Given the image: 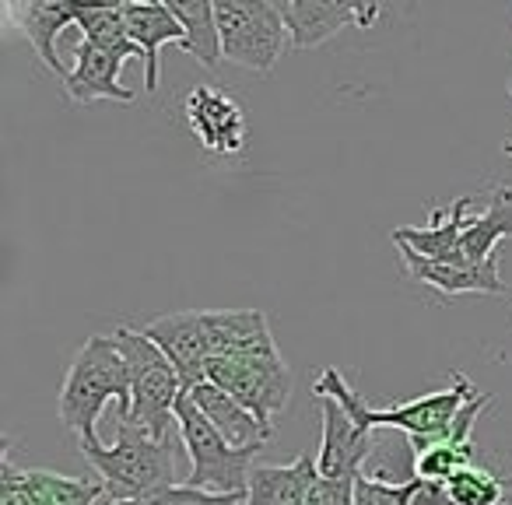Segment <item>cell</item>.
I'll return each mask as SVG.
<instances>
[{"label":"cell","instance_id":"16","mask_svg":"<svg viewBox=\"0 0 512 505\" xmlns=\"http://www.w3.org/2000/svg\"><path fill=\"white\" fill-rule=\"evenodd\" d=\"M491 404V393H474V397L463 404V411L456 414V425L449 432V439L428 446L425 453L414 456V474L425 477V481H439L446 484L453 474H460L463 467L477 463V449L470 442V432H474V421L481 418V411Z\"/></svg>","mask_w":512,"mask_h":505},{"label":"cell","instance_id":"29","mask_svg":"<svg viewBox=\"0 0 512 505\" xmlns=\"http://www.w3.org/2000/svg\"><path fill=\"white\" fill-rule=\"evenodd\" d=\"M411 505H453V498H449L446 484L425 481V477H418V491H414Z\"/></svg>","mask_w":512,"mask_h":505},{"label":"cell","instance_id":"24","mask_svg":"<svg viewBox=\"0 0 512 505\" xmlns=\"http://www.w3.org/2000/svg\"><path fill=\"white\" fill-rule=\"evenodd\" d=\"M25 488H29L36 505H99L102 502V481L99 477H60L50 470H22Z\"/></svg>","mask_w":512,"mask_h":505},{"label":"cell","instance_id":"8","mask_svg":"<svg viewBox=\"0 0 512 505\" xmlns=\"http://www.w3.org/2000/svg\"><path fill=\"white\" fill-rule=\"evenodd\" d=\"M144 334L162 348V355L172 362V369L183 379V390H193L197 383H207V365H211V337H207V320L200 309H183V313L158 316L144 327Z\"/></svg>","mask_w":512,"mask_h":505},{"label":"cell","instance_id":"30","mask_svg":"<svg viewBox=\"0 0 512 505\" xmlns=\"http://www.w3.org/2000/svg\"><path fill=\"white\" fill-rule=\"evenodd\" d=\"M502 151H505V155H512V137H509V141L502 144Z\"/></svg>","mask_w":512,"mask_h":505},{"label":"cell","instance_id":"14","mask_svg":"<svg viewBox=\"0 0 512 505\" xmlns=\"http://www.w3.org/2000/svg\"><path fill=\"white\" fill-rule=\"evenodd\" d=\"M127 60L130 57H123V53L99 50V46H92V43L81 39V43L74 46V67L64 78V92L71 95L74 102H81V106L99 102V99L134 102L137 95L120 85V71H123Z\"/></svg>","mask_w":512,"mask_h":505},{"label":"cell","instance_id":"5","mask_svg":"<svg viewBox=\"0 0 512 505\" xmlns=\"http://www.w3.org/2000/svg\"><path fill=\"white\" fill-rule=\"evenodd\" d=\"M176 425H179V439L186 446V456L193 463L186 484L200 491H211V495H246L249 474H253V456L260 449L228 446L186 390L176 404Z\"/></svg>","mask_w":512,"mask_h":505},{"label":"cell","instance_id":"13","mask_svg":"<svg viewBox=\"0 0 512 505\" xmlns=\"http://www.w3.org/2000/svg\"><path fill=\"white\" fill-rule=\"evenodd\" d=\"M470 204H474V197H456L449 211L435 207L428 225L393 228V242L414 249L418 257L435 260V264L467 267L463 264V228H467V218H470Z\"/></svg>","mask_w":512,"mask_h":505},{"label":"cell","instance_id":"28","mask_svg":"<svg viewBox=\"0 0 512 505\" xmlns=\"http://www.w3.org/2000/svg\"><path fill=\"white\" fill-rule=\"evenodd\" d=\"M0 505H36L25 488L22 470L15 467L8 453H4V463H0Z\"/></svg>","mask_w":512,"mask_h":505},{"label":"cell","instance_id":"17","mask_svg":"<svg viewBox=\"0 0 512 505\" xmlns=\"http://www.w3.org/2000/svg\"><path fill=\"white\" fill-rule=\"evenodd\" d=\"M123 15H127L130 39H134V46L144 53V92H158V50H162L165 43L183 46V39H186L183 25L172 15L169 4H155V0L123 4Z\"/></svg>","mask_w":512,"mask_h":505},{"label":"cell","instance_id":"25","mask_svg":"<svg viewBox=\"0 0 512 505\" xmlns=\"http://www.w3.org/2000/svg\"><path fill=\"white\" fill-rule=\"evenodd\" d=\"M446 491L453 498V505H502L505 488L488 467L481 463H470L460 474H453L446 481Z\"/></svg>","mask_w":512,"mask_h":505},{"label":"cell","instance_id":"15","mask_svg":"<svg viewBox=\"0 0 512 505\" xmlns=\"http://www.w3.org/2000/svg\"><path fill=\"white\" fill-rule=\"evenodd\" d=\"M397 249H400V257H404L407 274L442 295H509V285H505L502 274H498V253L488 264L453 267V264H435V260L418 257V253L407 246H397Z\"/></svg>","mask_w":512,"mask_h":505},{"label":"cell","instance_id":"3","mask_svg":"<svg viewBox=\"0 0 512 505\" xmlns=\"http://www.w3.org/2000/svg\"><path fill=\"white\" fill-rule=\"evenodd\" d=\"M116 400L120 418H130V369L120 355L113 337H88L67 369L64 390H60V421L78 435V442L99 439L95 421L102 407Z\"/></svg>","mask_w":512,"mask_h":505},{"label":"cell","instance_id":"20","mask_svg":"<svg viewBox=\"0 0 512 505\" xmlns=\"http://www.w3.org/2000/svg\"><path fill=\"white\" fill-rule=\"evenodd\" d=\"M15 18L22 22L25 36H29L32 50L39 53V60L46 64V71H53L57 78H67V67L57 57V39L64 29L78 25V4L74 0H29L22 8H15Z\"/></svg>","mask_w":512,"mask_h":505},{"label":"cell","instance_id":"32","mask_svg":"<svg viewBox=\"0 0 512 505\" xmlns=\"http://www.w3.org/2000/svg\"><path fill=\"white\" fill-rule=\"evenodd\" d=\"M509 498H512V495H509Z\"/></svg>","mask_w":512,"mask_h":505},{"label":"cell","instance_id":"6","mask_svg":"<svg viewBox=\"0 0 512 505\" xmlns=\"http://www.w3.org/2000/svg\"><path fill=\"white\" fill-rule=\"evenodd\" d=\"M214 15L225 60L235 67L267 74L292 46L285 15L271 0H221L214 4Z\"/></svg>","mask_w":512,"mask_h":505},{"label":"cell","instance_id":"11","mask_svg":"<svg viewBox=\"0 0 512 505\" xmlns=\"http://www.w3.org/2000/svg\"><path fill=\"white\" fill-rule=\"evenodd\" d=\"M186 120L197 141L211 155L232 158L246 148V116L228 92L211 85H197L186 95Z\"/></svg>","mask_w":512,"mask_h":505},{"label":"cell","instance_id":"23","mask_svg":"<svg viewBox=\"0 0 512 505\" xmlns=\"http://www.w3.org/2000/svg\"><path fill=\"white\" fill-rule=\"evenodd\" d=\"M78 29L85 36V43L99 46V50L123 53L130 60H144V53L137 50L127 32L123 4H78Z\"/></svg>","mask_w":512,"mask_h":505},{"label":"cell","instance_id":"18","mask_svg":"<svg viewBox=\"0 0 512 505\" xmlns=\"http://www.w3.org/2000/svg\"><path fill=\"white\" fill-rule=\"evenodd\" d=\"M214 358L228 355H278L264 309H221L204 313Z\"/></svg>","mask_w":512,"mask_h":505},{"label":"cell","instance_id":"1","mask_svg":"<svg viewBox=\"0 0 512 505\" xmlns=\"http://www.w3.org/2000/svg\"><path fill=\"white\" fill-rule=\"evenodd\" d=\"M474 386L463 372H453L449 376L446 390H435L425 393V397L411 400V404H400V407H386V411H376V407L365 404L362 393H355L348 386V379L341 376L337 369H323L320 379L313 386V397H330L358 421V428L365 432H376V428H400L407 432V442H411V453H425L428 446L435 442L449 439L456 425V414L463 411L470 397H474Z\"/></svg>","mask_w":512,"mask_h":505},{"label":"cell","instance_id":"2","mask_svg":"<svg viewBox=\"0 0 512 505\" xmlns=\"http://www.w3.org/2000/svg\"><path fill=\"white\" fill-rule=\"evenodd\" d=\"M81 453L102 481V491H106L102 502L109 505H134L176 484V453H172L169 439H151L130 421H120L113 446L92 439L81 442Z\"/></svg>","mask_w":512,"mask_h":505},{"label":"cell","instance_id":"4","mask_svg":"<svg viewBox=\"0 0 512 505\" xmlns=\"http://www.w3.org/2000/svg\"><path fill=\"white\" fill-rule=\"evenodd\" d=\"M113 341L130 369V418L120 421H130L151 439L165 442L169 425L176 421V404L183 397V379L144 330L120 327Z\"/></svg>","mask_w":512,"mask_h":505},{"label":"cell","instance_id":"7","mask_svg":"<svg viewBox=\"0 0 512 505\" xmlns=\"http://www.w3.org/2000/svg\"><path fill=\"white\" fill-rule=\"evenodd\" d=\"M207 379L235 397L264 428L274 432V414H281L292 397V372L281 355H228L211 358Z\"/></svg>","mask_w":512,"mask_h":505},{"label":"cell","instance_id":"10","mask_svg":"<svg viewBox=\"0 0 512 505\" xmlns=\"http://www.w3.org/2000/svg\"><path fill=\"white\" fill-rule=\"evenodd\" d=\"M320 404V418H323V442H320V477L327 481H355L362 474V463L372 456V432L358 428V421L344 411L337 400L330 397H316Z\"/></svg>","mask_w":512,"mask_h":505},{"label":"cell","instance_id":"19","mask_svg":"<svg viewBox=\"0 0 512 505\" xmlns=\"http://www.w3.org/2000/svg\"><path fill=\"white\" fill-rule=\"evenodd\" d=\"M193 397V404L204 411V418L218 428V435L235 449H264V442L271 439V428H264L246 407L235 397H228L221 386H214L211 379L207 383H197L193 390H186Z\"/></svg>","mask_w":512,"mask_h":505},{"label":"cell","instance_id":"9","mask_svg":"<svg viewBox=\"0 0 512 505\" xmlns=\"http://www.w3.org/2000/svg\"><path fill=\"white\" fill-rule=\"evenodd\" d=\"M278 8L292 32V50H313L348 25L372 29L383 11L379 4H351V0H288Z\"/></svg>","mask_w":512,"mask_h":505},{"label":"cell","instance_id":"26","mask_svg":"<svg viewBox=\"0 0 512 505\" xmlns=\"http://www.w3.org/2000/svg\"><path fill=\"white\" fill-rule=\"evenodd\" d=\"M414 491H418V477H411V481H379L365 470L355 477V505H411Z\"/></svg>","mask_w":512,"mask_h":505},{"label":"cell","instance_id":"27","mask_svg":"<svg viewBox=\"0 0 512 505\" xmlns=\"http://www.w3.org/2000/svg\"><path fill=\"white\" fill-rule=\"evenodd\" d=\"M246 495H211V491L190 488V484H172V488L158 491L151 498H141L134 505H239Z\"/></svg>","mask_w":512,"mask_h":505},{"label":"cell","instance_id":"12","mask_svg":"<svg viewBox=\"0 0 512 505\" xmlns=\"http://www.w3.org/2000/svg\"><path fill=\"white\" fill-rule=\"evenodd\" d=\"M327 484L316 456L302 453L288 467H253L246 505H323Z\"/></svg>","mask_w":512,"mask_h":505},{"label":"cell","instance_id":"31","mask_svg":"<svg viewBox=\"0 0 512 505\" xmlns=\"http://www.w3.org/2000/svg\"><path fill=\"white\" fill-rule=\"evenodd\" d=\"M99 505H109V502H99Z\"/></svg>","mask_w":512,"mask_h":505},{"label":"cell","instance_id":"22","mask_svg":"<svg viewBox=\"0 0 512 505\" xmlns=\"http://www.w3.org/2000/svg\"><path fill=\"white\" fill-rule=\"evenodd\" d=\"M169 8L186 32L179 50L197 57V64L207 67V71H218L221 60H225V50H221V32H218L214 4H207V0H183V4H169Z\"/></svg>","mask_w":512,"mask_h":505},{"label":"cell","instance_id":"21","mask_svg":"<svg viewBox=\"0 0 512 505\" xmlns=\"http://www.w3.org/2000/svg\"><path fill=\"white\" fill-rule=\"evenodd\" d=\"M498 239H512V186L505 183L491 186L488 207L467 218V228H463V264H488L495 257Z\"/></svg>","mask_w":512,"mask_h":505}]
</instances>
